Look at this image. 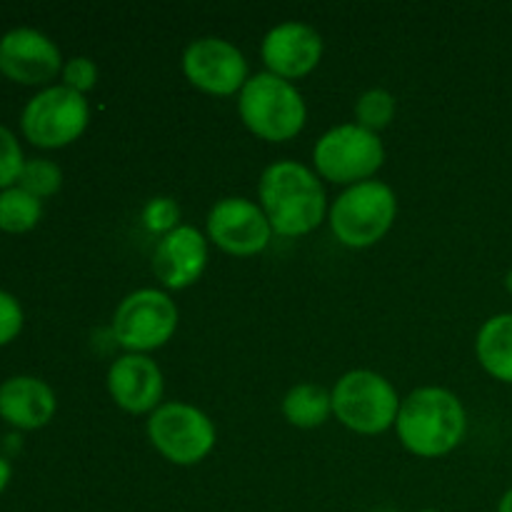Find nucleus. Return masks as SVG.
<instances>
[{"instance_id": "f257e3e1", "label": "nucleus", "mask_w": 512, "mask_h": 512, "mask_svg": "<svg viewBox=\"0 0 512 512\" xmlns=\"http://www.w3.org/2000/svg\"><path fill=\"white\" fill-rule=\"evenodd\" d=\"M258 195L273 233L285 238L310 233L325 218V190L318 175L293 160L268 165Z\"/></svg>"}, {"instance_id": "f03ea898", "label": "nucleus", "mask_w": 512, "mask_h": 512, "mask_svg": "<svg viewBox=\"0 0 512 512\" xmlns=\"http://www.w3.org/2000/svg\"><path fill=\"white\" fill-rule=\"evenodd\" d=\"M398 438L410 453L420 458H440L463 440L468 418L465 408L445 388H418L400 403Z\"/></svg>"}, {"instance_id": "7ed1b4c3", "label": "nucleus", "mask_w": 512, "mask_h": 512, "mask_svg": "<svg viewBox=\"0 0 512 512\" xmlns=\"http://www.w3.org/2000/svg\"><path fill=\"white\" fill-rule=\"evenodd\" d=\"M238 110L250 133L270 143L295 138L303 130L308 115L298 88L273 73L248 78L245 88L240 90Z\"/></svg>"}, {"instance_id": "20e7f679", "label": "nucleus", "mask_w": 512, "mask_h": 512, "mask_svg": "<svg viewBox=\"0 0 512 512\" xmlns=\"http://www.w3.org/2000/svg\"><path fill=\"white\" fill-rule=\"evenodd\" d=\"M398 213L395 193L385 183L365 180L350 185L330 208V228L348 248H370L393 225Z\"/></svg>"}, {"instance_id": "39448f33", "label": "nucleus", "mask_w": 512, "mask_h": 512, "mask_svg": "<svg viewBox=\"0 0 512 512\" xmlns=\"http://www.w3.org/2000/svg\"><path fill=\"white\" fill-rule=\"evenodd\" d=\"M333 413L345 428L363 435H378L398 420V393L383 375L353 370L335 385Z\"/></svg>"}, {"instance_id": "423d86ee", "label": "nucleus", "mask_w": 512, "mask_h": 512, "mask_svg": "<svg viewBox=\"0 0 512 512\" xmlns=\"http://www.w3.org/2000/svg\"><path fill=\"white\" fill-rule=\"evenodd\" d=\"M315 168L330 183L358 185L378 173L385 160V148L378 133L358 123L338 125L318 140L313 150Z\"/></svg>"}, {"instance_id": "0eeeda50", "label": "nucleus", "mask_w": 512, "mask_h": 512, "mask_svg": "<svg viewBox=\"0 0 512 512\" xmlns=\"http://www.w3.org/2000/svg\"><path fill=\"white\" fill-rule=\"evenodd\" d=\"M88 100L65 85H50L28 100L23 110L25 138L38 148H63L88 128Z\"/></svg>"}, {"instance_id": "6e6552de", "label": "nucleus", "mask_w": 512, "mask_h": 512, "mask_svg": "<svg viewBox=\"0 0 512 512\" xmlns=\"http://www.w3.org/2000/svg\"><path fill=\"white\" fill-rule=\"evenodd\" d=\"M178 328V308L165 293L153 288L135 290L113 315V335L130 353L163 348Z\"/></svg>"}, {"instance_id": "1a4fd4ad", "label": "nucleus", "mask_w": 512, "mask_h": 512, "mask_svg": "<svg viewBox=\"0 0 512 512\" xmlns=\"http://www.w3.org/2000/svg\"><path fill=\"white\" fill-rule=\"evenodd\" d=\"M148 438L165 460L195 465L213 450V420L203 410L185 403H165L148 420Z\"/></svg>"}, {"instance_id": "9d476101", "label": "nucleus", "mask_w": 512, "mask_h": 512, "mask_svg": "<svg viewBox=\"0 0 512 512\" xmlns=\"http://www.w3.org/2000/svg\"><path fill=\"white\" fill-rule=\"evenodd\" d=\"M185 78L210 95H233L248 83V63L233 43L200 38L183 53Z\"/></svg>"}, {"instance_id": "9b49d317", "label": "nucleus", "mask_w": 512, "mask_h": 512, "mask_svg": "<svg viewBox=\"0 0 512 512\" xmlns=\"http://www.w3.org/2000/svg\"><path fill=\"white\" fill-rule=\"evenodd\" d=\"M208 233L210 240L225 253L248 258V255H258L260 250L268 248L273 228H270L263 208H258L253 200L225 198L210 210Z\"/></svg>"}, {"instance_id": "f8f14e48", "label": "nucleus", "mask_w": 512, "mask_h": 512, "mask_svg": "<svg viewBox=\"0 0 512 512\" xmlns=\"http://www.w3.org/2000/svg\"><path fill=\"white\" fill-rule=\"evenodd\" d=\"M0 73L20 85H43L63 73V58L48 35L15 28L0 38Z\"/></svg>"}, {"instance_id": "ddd939ff", "label": "nucleus", "mask_w": 512, "mask_h": 512, "mask_svg": "<svg viewBox=\"0 0 512 512\" xmlns=\"http://www.w3.org/2000/svg\"><path fill=\"white\" fill-rule=\"evenodd\" d=\"M323 58V40L318 30L305 23H280L265 35L263 40V60L268 65V73L278 75L283 80L303 78Z\"/></svg>"}, {"instance_id": "4468645a", "label": "nucleus", "mask_w": 512, "mask_h": 512, "mask_svg": "<svg viewBox=\"0 0 512 512\" xmlns=\"http://www.w3.org/2000/svg\"><path fill=\"white\" fill-rule=\"evenodd\" d=\"M108 390L118 408L128 413H153L163 398V373L148 355L128 353L110 365Z\"/></svg>"}, {"instance_id": "2eb2a0df", "label": "nucleus", "mask_w": 512, "mask_h": 512, "mask_svg": "<svg viewBox=\"0 0 512 512\" xmlns=\"http://www.w3.org/2000/svg\"><path fill=\"white\" fill-rule=\"evenodd\" d=\"M208 263L205 238L190 225H178L173 233L163 235L153 255V270L160 283L170 290H183L198 283Z\"/></svg>"}, {"instance_id": "dca6fc26", "label": "nucleus", "mask_w": 512, "mask_h": 512, "mask_svg": "<svg viewBox=\"0 0 512 512\" xmlns=\"http://www.w3.org/2000/svg\"><path fill=\"white\" fill-rule=\"evenodd\" d=\"M55 415V393L48 383L18 375L0 385V418L20 430H38Z\"/></svg>"}, {"instance_id": "f3484780", "label": "nucleus", "mask_w": 512, "mask_h": 512, "mask_svg": "<svg viewBox=\"0 0 512 512\" xmlns=\"http://www.w3.org/2000/svg\"><path fill=\"white\" fill-rule=\"evenodd\" d=\"M478 360L495 380L512 385V313L493 315L478 333Z\"/></svg>"}, {"instance_id": "a211bd4d", "label": "nucleus", "mask_w": 512, "mask_h": 512, "mask_svg": "<svg viewBox=\"0 0 512 512\" xmlns=\"http://www.w3.org/2000/svg\"><path fill=\"white\" fill-rule=\"evenodd\" d=\"M283 413L295 428H318L333 413V395L313 383L295 385L283 400Z\"/></svg>"}, {"instance_id": "6ab92c4d", "label": "nucleus", "mask_w": 512, "mask_h": 512, "mask_svg": "<svg viewBox=\"0 0 512 512\" xmlns=\"http://www.w3.org/2000/svg\"><path fill=\"white\" fill-rule=\"evenodd\" d=\"M43 215V205L35 195L25 193L23 188L0 190V230L5 233H28L38 225Z\"/></svg>"}, {"instance_id": "aec40b11", "label": "nucleus", "mask_w": 512, "mask_h": 512, "mask_svg": "<svg viewBox=\"0 0 512 512\" xmlns=\"http://www.w3.org/2000/svg\"><path fill=\"white\" fill-rule=\"evenodd\" d=\"M60 183H63V173H60V168L53 160H25L23 170L18 175V188L35 195L38 200L58 193Z\"/></svg>"}, {"instance_id": "412c9836", "label": "nucleus", "mask_w": 512, "mask_h": 512, "mask_svg": "<svg viewBox=\"0 0 512 512\" xmlns=\"http://www.w3.org/2000/svg\"><path fill=\"white\" fill-rule=\"evenodd\" d=\"M355 115H358L360 128L378 133V130L388 128L390 120H393L395 98L383 88L368 90V93L360 95L358 105H355Z\"/></svg>"}, {"instance_id": "4be33fe9", "label": "nucleus", "mask_w": 512, "mask_h": 512, "mask_svg": "<svg viewBox=\"0 0 512 512\" xmlns=\"http://www.w3.org/2000/svg\"><path fill=\"white\" fill-rule=\"evenodd\" d=\"M23 165L25 158L18 140L5 125H0V190H8L13 188V183H18Z\"/></svg>"}, {"instance_id": "5701e85b", "label": "nucleus", "mask_w": 512, "mask_h": 512, "mask_svg": "<svg viewBox=\"0 0 512 512\" xmlns=\"http://www.w3.org/2000/svg\"><path fill=\"white\" fill-rule=\"evenodd\" d=\"M180 208L175 205V200L170 198H153L143 210V220L148 225V230L153 233H173L178 228Z\"/></svg>"}, {"instance_id": "b1692460", "label": "nucleus", "mask_w": 512, "mask_h": 512, "mask_svg": "<svg viewBox=\"0 0 512 512\" xmlns=\"http://www.w3.org/2000/svg\"><path fill=\"white\" fill-rule=\"evenodd\" d=\"M98 83V68L90 58H73L63 65V85L75 93H88Z\"/></svg>"}, {"instance_id": "393cba45", "label": "nucleus", "mask_w": 512, "mask_h": 512, "mask_svg": "<svg viewBox=\"0 0 512 512\" xmlns=\"http://www.w3.org/2000/svg\"><path fill=\"white\" fill-rule=\"evenodd\" d=\"M23 328V308L10 293L0 290V345L10 343Z\"/></svg>"}, {"instance_id": "a878e982", "label": "nucleus", "mask_w": 512, "mask_h": 512, "mask_svg": "<svg viewBox=\"0 0 512 512\" xmlns=\"http://www.w3.org/2000/svg\"><path fill=\"white\" fill-rule=\"evenodd\" d=\"M8 480H10V465L5 463L3 458H0V493H3V490H5Z\"/></svg>"}, {"instance_id": "bb28decb", "label": "nucleus", "mask_w": 512, "mask_h": 512, "mask_svg": "<svg viewBox=\"0 0 512 512\" xmlns=\"http://www.w3.org/2000/svg\"><path fill=\"white\" fill-rule=\"evenodd\" d=\"M498 512H512V488L508 490V493L503 495V500H500Z\"/></svg>"}, {"instance_id": "cd10ccee", "label": "nucleus", "mask_w": 512, "mask_h": 512, "mask_svg": "<svg viewBox=\"0 0 512 512\" xmlns=\"http://www.w3.org/2000/svg\"><path fill=\"white\" fill-rule=\"evenodd\" d=\"M505 288H508V293L512 295V270L508 275H505Z\"/></svg>"}, {"instance_id": "c85d7f7f", "label": "nucleus", "mask_w": 512, "mask_h": 512, "mask_svg": "<svg viewBox=\"0 0 512 512\" xmlns=\"http://www.w3.org/2000/svg\"><path fill=\"white\" fill-rule=\"evenodd\" d=\"M373 512H395V510H385V508H380V510H373Z\"/></svg>"}, {"instance_id": "c756f323", "label": "nucleus", "mask_w": 512, "mask_h": 512, "mask_svg": "<svg viewBox=\"0 0 512 512\" xmlns=\"http://www.w3.org/2000/svg\"><path fill=\"white\" fill-rule=\"evenodd\" d=\"M420 512H438V510H420Z\"/></svg>"}]
</instances>
